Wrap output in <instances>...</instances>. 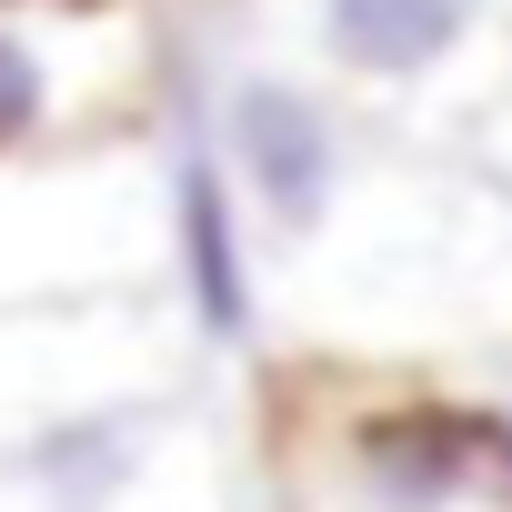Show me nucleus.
<instances>
[{"label":"nucleus","instance_id":"f257e3e1","mask_svg":"<svg viewBox=\"0 0 512 512\" xmlns=\"http://www.w3.org/2000/svg\"><path fill=\"white\" fill-rule=\"evenodd\" d=\"M292 512H512V462L482 382H382L372 362H312L282 422Z\"/></svg>","mask_w":512,"mask_h":512},{"label":"nucleus","instance_id":"f03ea898","mask_svg":"<svg viewBox=\"0 0 512 512\" xmlns=\"http://www.w3.org/2000/svg\"><path fill=\"white\" fill-rule=\"evenodd\" d=\"M241 31L402 141L462 151L512 91V0H241Z\"/></svg>","mask_w":512,"mask_h":512},{"label":"nucleus","instance_id":"7ed1b4c3","mask_svg":"<svg viewBox=\"0 0 512 512\" xmlns=\"http://www.w3.org/2000/svg\"><path fill=\"white\" fill-rule=\"evenodd\" d=\"M51 302H171V211L151 131L0 161V312Z\"/></svg>","mask_w":512,"mask_h":512},{"label":"nucleus","instance_id":"20e7f679","mask_svg":"<svg viewBox=\"0 0 512 512\" xmlns=\"http://www.w3.org/2000/svg\"><path fill=\"white\" fill-rule=\"evenodd\" d=\"M0 512H231V432L191 372L81 402L0 442Z\"/></svg>","mask_w":512,"mask_h":512},{"label":"nucleus","instance_id":"39448f33","mask_svg":"<svg viewBox=\"0 0 512 512\" xmlns=\"http://www.w3.org/2000/svg\"><path fill=\"white\" fill-rule=\"evenodd\" d=\"M171 21L151 0H0V161L151 131Z\"/></svg>","mask_w":512,"mask_h":512},{"label":"nucleus","instance_id":"423d86ee","mask_svg":"<svg viewBox=\"0 0 512 512\" xmlns=\"http://www.w3.org/2000/svg\"><path fill=\"white\" fill-rule=\"evenodd\" d=\"M161 141V211H171V312L201 362H262L272 342V272H262V231L251 201L211 141L201 71H191V21H171V81L151 111Z\"/></svg>","mask_w":512,"mask_h":512},{"label":"nucleus","instance_id":"0eeeda50","mask_svg":"<svg viewBox=\"0 0 512 512\" xmlns=\"http://www.w3.org/2000/svg\"><path fill=\"white\" fill-rule=\"evenodd\" d=\"M191 372V332L171 302H51L0 312V442H21L81 402L151 392Z\"/></svg>","mask_w":512,"mask_h":512},{"label":"nucleus","instance_id":"6e6552de","mask_svg":"<svg viewBox=\"0 0 512 512\" xmlns=\"http://www.w3.org/2000/svg\"><path fill=\"white\" fill-rule=\"evenodd\" d=\"M462 151H472V161H482V171H492V181H512V91H502V101H492V111H482V131H472V141H462Z\"/></svg>","mask_w":512,"mask_h":512}]
</instances>
